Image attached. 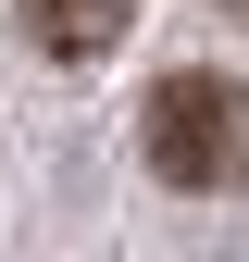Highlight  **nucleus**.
I'll return each instance as SVG.
<instances>
[{
  "label": "nucleus",
  "mask_w": 249,
  "mask_h": 262,
  "mask_svg": "<svg viewBox=\"0 0 249 262\" xmlns=\"http://www.w3.org/2000/svg\"><path fill=\"white\" fill-rule=\"evenodd\" d=\"M137 150H150V175L162 187H237L249 175V88L237 75H200V62H187V75H162L137 100Z\"/></svg>",
  "instance_id": "1"
},
{
  "label": "nucleus",
  "mask_w": 249,
  "mask_h": 262,
  "mask_svg": "<svg viewBox=\"0 0 249 262\" xmlns=\"http://www.w3.org/2000/svg\"><path fill=\"white\" fill-rule=\"evenodd\" d=\"M13 25H25L38 62H100L124 25H137V0H13Z\"/></svg>",
  "instance_id": "2"
},
{
  "label": "nucleus",
  "mask_w": 249,
  "mask_h": 262,
  "mask_svg": "<svg viewBox=\"0 0 249 262\" xmlns=\"http://www.w3.org/2000/svg\"><path fill=\"white\" fill-rule=\"evenodd\" d=\"M225 13H237V25H249V0H225Z\"/></svg>",
  "instance_id": "3"
}]
</instances>
